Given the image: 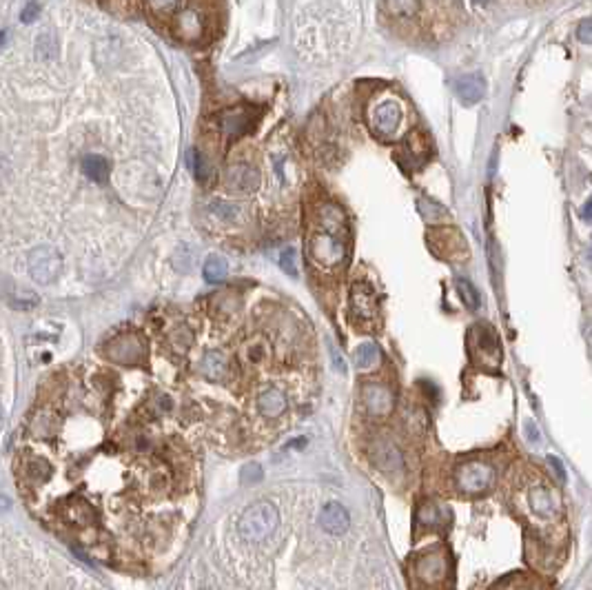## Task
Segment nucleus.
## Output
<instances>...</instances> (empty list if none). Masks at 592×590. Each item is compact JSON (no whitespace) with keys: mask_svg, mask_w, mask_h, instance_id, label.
Returning a JSON list of instances; mask_svg holds the SVG:
<instances>
[{"mask_svg":"<svg viewBox=\"0 0 592 590\" xmlns=\"http://www.w3.org/2000/svg\"><path fill=\"white\" fill-rule=\"evenodd\" d=\"M255 120H257V114L253 112L251 107H235V109H231V112L222 114L220 129L227 138L235 140L240 136H244L249 129L255 124Z\"/></svg>","mask_w":592,"mask_h":590,"instance_id":"nucleus-13","label":"nucleus"},{"mask_svg":"<svg viewBox=\"0 0 592 590\" xmlns=\"http://www.w3.org/2000/svg\"><path fill=\"white\" fill-rule=\"evenodd\" d=\"M104 353L111 362H118V364H138L146 358V344L138 333H124L114 338Z\"/></svg>","mask_w":592,"mask_h":590,"instance_id":"nucleus-11","label":"nucleus"},{"mask_svg":"<svg viewBox=\"0 0 592 590\" xmlns=\"http://www.w3.org/2000/svg\"><path fill=\"white\" fill-rule=\"evenodd\" d=\"M402 104L397 100H384L371 112V129L380 138H393L402 124Z\"/></svg>","mask_w":592,"mask_h":590,"instance_id":"nucleus-12","label":"nucleus"},{"mask_svg":"<svg viewBox=\"0 0 592 590\" xmlns=\"http://www.w3.org/2000/svg\"><path fill=\"white\" fill-rule=\"evenodd\" d=\"M468 353L477 366H484L488 371H497L504 360L502 344L488 322H477L468 331Z\"/></svg>","mask_w":592,"mask_h":590,"instance_id":"nucleus-3","label":"nucleus"},{"mask_svg":"<svg viewBox=\"0 0 592 590\" xmlns=\"http://www.w3.org/2000/svg\"><path fill=\"white\" fill-rule=\"evenodd\" d=\"M306 249L311 262H316L322 269H335L346 260V235L316 225V231L311 233Z\"/></svg>","mask_w":592,"mask_h":590,"instance_id":"nucleus-2","label":"nucleus"},{"mask_svg":"<svg viewBox=\"0 0 592 590\" xmlns=\"http://www.w3.org/2000/svg\"><path fill=\"white\" fill-rule=\"evenodd\" d=\"M3 422H5V417H3V409H0V429H3Z\"/></svg>","mask_w":592,"mask_h":590,"instance_id":"nucleus-46","label":"nucleus"},{"mask_svg":"<svg viewBox=\"0 0 592 590\" xmlns=\"http://www.w3.org/2000/svg\"><path fill=\"white\" fill-rule=\"evenodd\" d=\"M348 510L338 502L326 504L320 513V526L330 535H344L348 530Z\"/></svg>","mask_w":592,"mask_h":590,"instance_id":"nucleus-18","label":"nucleus"},{"mask_svg":"<svg viewBox=\"0 0 592 590\" xmlns=\"http://www.w3.org/2000/svg\"><path fill=\"white\" fill-rule=\"evenodd\" d=\"M526 431H528V441L530 444H537L539 441V431L534 427V422H526Z\"/></svg>","mask_w":592,"mask_h":590,"instance_id":"nucleus-40","label":"nucleus"},{"mask_svg":"<svg viewBox=\"0 0 592 590\" xmlns=\"http://www.w3.org/2000/svg\"><path fill=\"white\" fill-rule=\"evenodd\" d=\"M202 273H205V280L211 282V284H217L227 278V273H229V267L227 262L222 260L220 255H211L207 257V262H205V269H202Z\"/></svg>","mask_w":592,"mask_h":590,"instance_id":"nucleus-27","label":"nucleus"},{"mask_svg":"<svg viewBox=\"0 0 592 590\" xmlns=\"http://www.w3.org/2000/svg\"><path fill=\"white\" fill-rule=\"evenodd\" d=\"M415 520H417V526H421V528H435L439 524H446L448 522V510H443L437 504H429L426 502V504H421L417 508Z\"/></svg>","mask_w":592,"mask_h":590,"instance_id":"nucleus-23","label":"nucleus"},{"mask_svg":"<svg viewBox=\"0 0 592 590\" xmlns=\"http://www.w3.org/2000/svg\"><path fill=\"white\" fill-rule=\"evenodd\" d=\"M330 355H333V366H335L340 373H346V364H344V360L340 358V353L335 351V348H330Z\"/></svg>","mask_w":592,"mask_h":590,"instance_id":"nucleus-41","label":"nucleus"},{"mask_svg":"<svg viewBox=\"0 0 592 590\" xmlns=\"http://www.w3.org/2000/svg\"><path fill=\"white\" fill-rule=\"evenodd\" d=\"M38 14H41V5H38V3H29V5L23 9L21 18H23V23H25V25H29V23H33V21H36V18H38Z\"/></svg>","mask_w":592,"mask_h":590,"instance_id":"nucleus-38","label":"nucleus"},{"mask_svg":"<svg viewBox=\"0 0 592 590\" xmlns=\"http://www.w3.org/2000/svg\"><path fill=\"white\" fill-rule=\"evenodd\" d=\"M355 362L360 368H368V366H373L380 362V348L373 344V342H366L362 344L357 351H355Z\"/></svg>","mask_w":592,"mask_h":590,"instance_id":"nucleus-29","label":"nucleus"},{"mask_svg":"<svg viewBox=\"0 0 592 590\" xmlns=\"http://www.w3.org/2000/svg\"><path fill=\"white\" fill-rule=\"evenodd\" d=\"M191 331L187 328V326H178L173 333H171V342L176 344V348H178V344H180V351H187V348L191 346Z\"/></svg>","mask_w":592,"mask_h":590,"instance_id":"nucleus-32","label":"nucleus"},{"mask_svg":"<svg viewBox=\"0 0 592 590\" xmlns=\"http://www.w3.org/2000/svg\"><path fill=\"white\" fill-rule=\"evenodd\" d=\"M455 94L461 104L473 107L486 94V80L482 73H464L455 80Z\"/></svg>","mask_w":592,"mask_h":590,"instance_id":"nucleus-16","label":"nucleus"},{"mask_svg":"<svg viewBox=\"0 0 592 590\" xmlns=\"http://www.w3.org/2000/svg\"><path fill=\"white\" fill-rule=\"evenodd\" d=\"M262 475H264V473H262L260 464H247V466L242 468V475H240V477H242L244 484H257V482L262 479Z\"/></svg>","mask_w":592,"mask_h":590,"instance_id":"nucleus-33","label":"nucleus"},{"mask_svg":"<svg viewBox=\"0 0 592 590\" xmlns=\"http://www.w3.org/2000/svg\"><path fill=\"white\" fill-rule=\"evenodd\" d=\"M36 51H38L43 58H49L51 53H55V43H53V38H51V36L43 33L41 38L36 41Z\"/></svg>","mask_w":592,"mask_h":590,"instance_id":"nucleus-34","label":"nucleus"},{"mask_svg":"<svg viewBox=\"0 0 592 590\" xmlns=\"http://www.w3.org/2000/svg\"><path fill=\"white\" fill-rule=\"evenodd\" d=\"M490 0H475V5H488Z\"/></svg>","mask_w":592,"mask_h":590,"instance_id":"nucleus-44","label":"nucleus"},{"mask_svg":"<svg viewBox=\"0 0 592 590\" xmlns=\"http://www.w3.org/2000/svg\"><path fill=\"white\" fill-rule=\"evenodd\" d=\"M590 260H592V249H590Z\"/></svg>","mask_w":592,"mask_h":590,"instance_id":"nucleus-47","label":"nucleus"},{"mask_svg":"<svg viewBox=\"0 0 592 590\" xmlns=\"http://www.w3.org/2000/svg\"><path fill=\"white\" fill-rule=\"evenodd\" d=\"M5 36H7L5 31H3V33H0V45H5Z\"/></svg>","mask_w":592,"mask_h":590,"instance_id":"nucleus-45","label":"nucleus"},{"mask_svg":"<svg viewBox=\"0 0 592 590\" xmlns=\"http://www.w3.org/2000/svg\"><path fill=\"white\" fill-rule=\"evenodd\" d=\"M9 508H11V502H9V497L0 495V510H9Z\"/></svg>","mask_w":592,"mask_h":590,"instance_id":"nucleus-43","label":"nucleus"},{"mask_svg":"<svg viewBox=\"0 0 592 590\" xmlns=\"http://www.w3.org/2000/svg\"><path fill=\"white\" fill-rule=\"evenodd\" d=\"M260 184V171L253 164L247 162H235L227 169V187L237 193H251Z\"/></svg>","mask_w":592,"mask_h":590,"instance_id":"nucleus-15","label":"nucleus"},{"mask_svg":"<svg viewBox=\"0 0 592 590\" xmlns=\"http://www.w3.org/2000/svg\"><path fill=\"white\" fill-rule=\"evenodd\" d=\"M211 211L220 218V220H225V222H240L244 215V209L242 207H237L233 205V202H217V205L211 207Z\"/></svg>","mask_w":592,"mask_h":590,"instance_id":"nucleus-28","label":"nucleus"},{"mask_svg":"<svg viewBox=\"0 0 592 590\" xmlns=\"http://www.w3.org/2000/svg\"><path fill=\"white\" fill-rule=\"evenodd\" d=\"M429 245L431 249H435V253H439V257H446V260H466L470 255L466 240L461 237L459 231L448 227L429 231Z\"/></svg>","mask_w":592,"mask_h":590,"instance_id":"nucleus-9","label":"nucleus"},{"mask_svg":"<svg viewBox=\"0 0 592 590\" xmlns=\"http://www.w3.org/2000/svg\"><path fill=\"white\" fill-rule=\"evenodd\" d=\"M384 11L397 21H413L419 14V0H382Z\"/></svg>","mask_w":592,"mask_h":590,"instance_id":"nucleus-24","label":"nucleus"},{"mask_svg":"<svg viewBox=\"0 0 592 590\" xmlns=\"http://www.w3.org/2000/svg\"><path fill=\"white\" fill-rule=\"evenodd\" d=\"M413 575L421 586H441L448 577V557L443 550H429L419 555L413 564Z\"/></svg>","mask_w":592,"mask_h":590,"instance_id":"nucleus-7","label":"nucleus"},{"mask_svg":"<svg viewBox=\"0 0 592 590\" xmlns=\"http://www.w3.org/2000/svg\"><path fill=\"white\" fill-rule=\"evenodd\" d=\"M577 38H579V43H583V45H592V16H590V18H583V21L579 23V27H577Z\"/></svg>","mask_w":592,"mask_h":590,"instance_id":"nucleus-35","label":"nucleus"},{"mask_svg":"<svg viewBox=\"0 0 592 590\" xmlns=\"http://www.w3.org/2000/svg\"><path fill=\"white\" fill-rule=\"evenodd\" d=\"M380 316L377 293L371 284L355 282L350 289V318L360 324H373Z\"/></svg>","mask_w":592,"mask_h":590,"instance_id":"nucleus-8","label":"nucleus"},{"mask_svg":"<svg viewBox=\"0 0 592 590\" xmlns=\"http://www.w3.org/2000/svg\"><path fill=\"white\" fill-rule=\"evenodd\" d=\"M282 269L286 271V273H291V275H298V267H295V251L293 249H286L284 253H282Z\"/></svg>","mask_w":592,"mask_h":590,"instance_id":"nucleus-37","label":"nucleus"},{"mask_svg":"<svg viewBox=\"0 0 592 590\" xmlns=\"http://www.w3.org/2000/svg\"><path fill=\"white\" fill-rule=\"evenodd\" d=\"M82 171L94 182H104L109 176V162L102 156H87L82 160Z\"/></svg>","mask_w":592,"mask_h":590,"instance_id":"nucleus-26","label":"nucleus"},{"mask_svg":"<svg viewBox=\"0 0 592 590\" xmlns=\"http://www.w3.org/2000/svg\"><path fill=\"white\" fill-rule=\"evenodd\" d=\"M371 459L373 464L384 471V473H399L404 468V455L397 444H393L391 439H377L371 446Z\"/></svg>","mask_w":592,"mask_h":590,"instance_id":"nucleus-14","label":"nucleus"},{"mask_svg":"<svg viewBox=\"0 0 592 590\" xmlns=\"http://www.w3.org/2000/svg\"><path fill=\"white\" fill-rule=\"evenodd\" d=\"M429 156H431V144H429L426 136L419 134V132H411L409 138H406L404 144H402L399 160L409 158L413 164H421V162L429 160Z\"/></svg>","mask_w":592,"mask_h":590,"instance_id":"nucleus-19","label":"nucleus"},{"mask_svg":"<svg viewBox=\"0 0 592 590\" xmlns=\"http://www.w3.org/2000/svg\"><path fill=\"white\" fill-rule=\"evenodd\" d=\"M277 524H280L277 508L269 502H257L242 513V517L237 522V530L247 542H264L275 532Z\"/></svg>","mask_w":592,"mask_h":590,"instance_id":"nucleus-4","label":"nucleus"},{"mask_svg":"<svg viewBox=\"0 0 592 590\" xmlns=\"http://www.w3.org/2000/svg\"><path fill=\"white\" fill-rule=\"evenodd\" d=\"M548 464L554 468V473H557L559 482H561V484H566V468H564V464H561V459H557L554 455H550V457H548Z\"/></svg>","mask_w":592,"mask_h":590,"instance_id":"nucleus-39","label":"nucleus"},{"mask_svg":"<svg viewBox=\"0 0 592 590\" xmlns=\"http://www.w3.org/2000/svg\"><path fill=\"white\" fill-rule=\"evenodd\" d=\"M522 510L532 522L554 524L559 517V495L554 493L544 479H532L522 488Z\"/></svg>","mask_w":592,"mask_h":590,"instance_id":"nucleus-1","label":"nucleus"},{"mask_svg":"<svg viewBox=\"0 0 592 590\" xmlns=\"http://www.w3.org/2000/svg\"><path fill=\"white\" fill-rule=\"evenodd\" d=\"M63 271V257L51 247H38L29 255V273L38 284H51Z\"/></svg>","mask_w":592,"mask_h":590,"instance_id":"nucleus-10","label":"nucleus"},{"mask_svg":"<svg viewBox=\"0 0 592 590\" xmlns=\"http://www.w3.org/2000/svg\"><path fill=\"white\" fill-rule=\"evenodd\" d=\"M149 3V7L156 11V14H166V11H171L178 7V0H146Z\"/></svg>","mask_w":592,"mask_h":590,"instance_id":"nucleus-36","label":"nucleus"},{"mask_svg":"<svg viewBox=\"0 0 592 590\" xmlns=\"http://www.w3.org/2000/svg\"><path fill=\"white\" fill-rule=\"evenodd\" d=\"M581 215H583V220H588V222H592V198L586 202V207H583Z\"/></svg>","mask_w":592,"mask_h":590,"instance_id":"nucleus-42","label":"nucleus"},{"mask_svg":"<svg viewBox=\"0 0 592 590\" xmlns=\"http://www.w3.org/2000/svg\"><path fill=\"white\" fill-rule=\"evenodd\" d=\"M23 475L36 486L45 484V482H49V477H51V464L43 457H29L27 462L23 464Z\"/></svg>","mask_w":592,"mask_h":590,"instance_id":"nucleus-25","label":"nucleus"},{"mask_svg":"<svg viewBox=\"0 0 592 590\" xmlns=\"http://www.w3.org/2000/svg\"><path fill=\"white\" fill-rule=\"evenodd\" d=\"M457 293L468 309H479V293L468 280H457Z\"/></svg>","mask_w":592,"mask_h":590,"instance_id":"nucleus-30","label":"nucleus"},{"mask_svg":"<svg viewBox=\"0 0 592 590\" xmlns=\"http://www.w3.org/2000/svg\"><path fill=\"white\" fill-rule=\"evenodd\" d=\"M189 164H191V169H193V176H195L200 182H207V180L211 178L209 164H207L205 158H202L200 151H191V154H189Z\"/></svg>","mask_w":592,"mask_h":590,"instance_id":"nucleus-31","label":"nucleus"},{"mask_svg":"<svg viewBox=\"0 0 592 590\" xmlns=\"http://www.w3.org/2000/svg\"><path fill=\"white\" fill-rule=\"evenodd\" d=\"M198 371H200L202 375H205L207 380L225 382V380H229V375H231V364H229L227 355H222L220 351H209V353L202 355Z\"/></svg>","mask_w":592,"mask_h":590,"instance_id":"nucleus-17","label":"nucleus"},{"mask_svg":"<svg viewBox=\"0 0 592 590\" xmlns=\"http://www.w3.org/2000/svg\"><path fill=\"white\" fill-rule=\"evenodd\" d=\"M362 404L368 417L384 419L395 411V391L384 382H364L362 384Z\"/></svg>","mask_w":592,"mask_h":590,"instance_id":"nucleus-6","label":"nucleus"},{"mask_svg":"<svg viewBox=\"0 0 592 590\" xmlns=\"http://www.w3.org/2000/svg\"><path fill=\"white\" fill-rule=\"evenodd\" d=\"M289 407V402H286V395L280 391V389H267L260 393V397H257V411H260L264 417H280Z\"/></svg>","mask_w":592,"mask_h":590,"instance_id":"nucleus-21","label":"nucleus"},{"mask_svg":"<svg viewBox=\"0 0 592 590\" xmlns=\"http://www.w3.org/2000/svg\"><path fill=\"white\" fill-rule=\"evenodd\" d=\"M63 520L69 522L71 526H89L91 522H96V510L91 508L87 502H71L63 508Z\"/></svg>","mask_w":592,"mask_h":590,"instance_id":"nucleus-22","label":"nucleus"},{"mask_svg":"<svg viewBox=\"0 0 592 590\" xmlns=\"http://www.w3.org/2000/svg\"><path fill=\"white\" fill-rule=\"evenodd\" d=\"M455 486L464 495H482L495 482V468L484 459H468L455 468Z\"/></svg>","mask_w":592,"mask_h":590,"instance_id":"nucleus-5","label":"nucleus"},{"mask_svg":"<svg viewBox=\"0 0 592 590\" xmlns=\"http://www.w3.org/2000/svg\"><path fill=\"white\" fill-rule=\"evenodd\" d=\"M176 31L184 41H198L202 36V31H205V23H202V18H200L198 11L184 9L182 14L176 16Z\"/></svg>","mask_w":592,"mask_h":590,"instance_id":"nucleus-20","label":"nucleus"}]
</instances>
